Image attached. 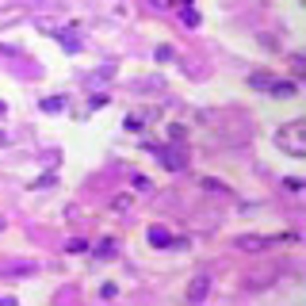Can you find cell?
Masks as SVG:
<instances>
[{
	"mask_svg": "<svg viewBox=\"0 0 306 306\" xmlns=\"http://www.w3.org/2000/svg\"><path fill=\"white\" fill-rule=\"evenodd\" d=\"M276 146L283 149L287 157H306V127H303V123H287V127H279Z\"/></svg>",
	"mask_w": 306,
	"mask_h": 306,
	"instance_id": "obj_1",
	"label": "cell"
},
{
	"mask_svg": "<svg viewBox=\"0 0 306 306\" xmlns=\"http://www.w3.org/2000/svg\"><path fill=\"white\" fill-rule=\"evenodd\" d=\"M264 245H276V237H237V249L245 253H261Z\"/></svg>",
	"mask_w": 306,
	"mask_h": 306,
	"instance_id": "obj_2",
	"label": "cell"
},
{
	"mask_svg": "<svg viewBox=\"0 0 306 306\" xmlns=\"http://www.w3.org/2000/svg\"><path fill=\"white\" fill-rule=\"evenodd\" d=\"M268 92H272V96H279V100H287V96H295V85H291V81H272V85H268Z\"/></svg>",
	"mask_w": 306,
	"mask_h": 306,
	"instance_id": "obj_3",
	"label": "cell"
},
{
	"mask_svg": "<svg viewBox=\"0 0 306 306\" xmlns=\"http://www.w3.org/2000/svg\"><path fill=\"white\" fill-rule=\"evenodd\" d=\"M211 291V276H199L195 283H191V291H188V299H203V295Z\"/></svg>",
	"mask_w": 306,
	"mask_h": 306,
	"instance_id": "obj_4",
	"label": "cell"
},
{
	"mask_svg": "<svg viewBox=\"0 0 306 306\" xmlns=\"http://www.w3.org/2000/svg\"><path fill=\"white\" fill-rule=\"evenodd\" d=\"M149 241H153V245H173V237H169V230H157V226L149 230Z\"/></svg>",
	"mask_w": 306,
	"mask_h": 306,
	"instance_id": "obj_5",
	"label": "cell"
},
{
	"mask_svg": "<svg viewBox=\"0 0 306 306\" xmlns=\"http://www.w3.org/2000/svg\"><path fill=\"white\" fill-rule=\"evenodd\" d=\"M35 272V264H15V268H8V276H31Z\"/></svg>",
	"mask_w": 306,
	"mask_h": 306,
	"instance_id": "obj_6",
	"label": "cell"
},
{
	"mask_svg": "<svg viewBox=\"0 0 306 306\" xmlns=\"http://www.w3.org/2000/svg\"><path fill=\"white\" fill-rule=\"evenodd\" d=\"M249 85H253V88H268V85H272V81H268V77H264V73H253V77H249Z\"/></svg>",
	"mask_w": 306,
	"mask_h": 306,
	"instance_id": "obj_7",
	"label": "cell"
},
{
	"mask_svg": "<svg viewBox=\"0 0 306 306\" xmlns=\"http://www.w3.org/2000/svg\"><path fill=\"white\" fill-rule=\"evenodd\" d=\"M4 142H8V134H4V131H0V146H4Z\"/></svg>",
	"mask_w": 306,
	"mask_h": 306,
	"instance_id": "obj_8",
	"label": "cell"
},
{
	"mask_svg": "<svg viewBox=\"0 0 306 306\" xmlns=\"http://www.w3.org/2000/svg\"><path fill=\"white\" fill-rule=\"evenodd\" d=\"M0 111H4V103H0Z\"/></svg>",
	"mask_w": 306,
	"mask_h": 306,
	"instance_id": "obj_9",
	"label": "cell"
},
{
	"mask_svg": "<svg viewBox=\"0 0 306 306\" xmlns=\"http://www.w3.org/2000/svg\"><path fill=\"white\" fill-rule=\"evenodd\" d=\"M0 226H4V222H0Z\"/></svg>",
	"mask_w": 306,
	"mask_h": 306,
	"instance_id": "obj_10",
	"label": "cell"
}]
</instances>
